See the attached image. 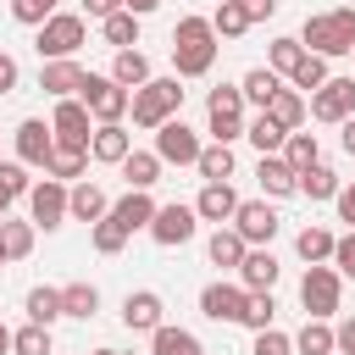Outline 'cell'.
Here are the masks:
<instances>
[{"label": "cell", "instance_id": "12", "mask_svg": "<svg viewBox=\"0 0 355 355\" xmlns=\"http://www.w3.org/2000/svg\"><path fill=\"white\" fill-rule=\"evenodd\" d=\"M344 116H355V72L349 78H327L316 94H311V122H344Z\"/></svg>", "mask_w": 355, "mask_h": 355}, {"label": "cell", "instance_id": "24", "mask_svg": "<svg viewBox=\"0 0 355 355\" xmlns=\"http://www.w3.org/2000/svg\"><path fill=\"white\" fill-rule=\"evenodd\" d=\"M205 255H211V266H222V272H239V261L250 255V244H244V233L227 222V227H216V233L205 239Z\"/></svg>", "mask_w": 355, "mask_h": 355}, {"label": "cell", "instance_id": "47", "mask_svg": "<svg viewBox=\"0 0 355 355\" xmlns=\"http://www.w3.org/2000/svg\"><path fill=\"white\" fill-rule=\"evenodd\" d=\"M55 11H61V0H11V17H17L22 28H44Z\"/></svg>", "mask_w": 355, "mask_h": 355}, {"label": "cell", "instance_id": "49", "mask_svg": "<svg viewBox=\"0 0 355 355\" xmlns=\"http://www.w3.org/2000/svg\"><path fill=\"white\" fill-rule=\"evenodd\" d=\"M250 355H294V338L283 327H261L255 344H250Z\"/></svg>", "mask_w": 355, "mask_h": 355}, {"label": "cell", "instance_id": "14", "mask_svg": "<svg viewBox=\"0 0 355 355\" xmlns=\"http://www.w3.org/2000/svg\"><path fill=\"white\" fill-rule=\"evenodd\" d=\"M244 300H250V288L244 283H205L200 288V316H211V322H239L244 316Z\"/></svg>", "mask_w": 355, "mask_h": 355}, {"label": "cell", "instance_id": "13", "mask_svg": "<svg viewBox=\"0 0 355 355\" xmlns=\"http://www.w3.org/2000/svg\"><path fill=\"white\" fill-rule=\"evenodd\" d=\"M233 227L244 233V244H272V239H277V227H283V216L272 211V200H239Z\"/></svg>", "mask_w": 355, "mask_h": 355}, {"label": "cell", "instance_id": "21", "mask_svg": "<svg viewBox=\"0 0 355 355\" xmlns=\"http://www.w3.org/2000/svg\"><path fill=\"white\" fill-rule=\"evenodd\" d=\"M277 255H272V244H250V255L239 261V283L244 288H277Z\"/></svg>", "mask_w": 355, "mask_h": 355}, {"label": "cell", "instance_id": "11", "mask_svg": "<svg viewBox=\"0 0 355 355\" xmlns=\"http://www.w3.org/2000/svg\"><path fill=\"white\" fill-rule=\"evenodd\" d=\"M200 233V211L194 205H155V222H150V239L161 244V250H183L189 239Z\"/></svg>", "mask_w": 355, "mask_h": 355}, {"label": "cell", "instance_id": "55", "mask_svg": "<svg viewBox=\"0 0 355 355\" xmlns=\"http://www.w3.org/2000/svg\"><path fill=\"white\" fill-rule=\"evenodd\" d=\"M17 78H22V72H17V61L0 50V94H11V89H17Z\"/></svg>", "mask_w": 355, "mask_h": 355}, {"label": "cell", "instance_id": "38", "mask_svg": "<svg viewBox=\"0 0 355 355\" xmlns=\"http://www.w3.org/2000/svg\"><path fill=\"white\" fill-rule=\"evenodd\" d=\"M283 161H288L294 172L316 166V161H322V139H316V133H300V128H294V133L283 139Z\"/></svg>", "mask_w": 355, "mask_h": 355}, {"label": "cell", "instance_id": "52", "mask_svg": "<svg viewBox=\"0 0 355 355\" xmlns=\"http://www.w3.org/2000/svg\"><path fill=\"white\" fill-rule=\"evenodd\" d=\"M239 6H244L250 28H255V22H266V17H277V0H239Z\"/></svg>", "mask_w": 355, "mask_h": 355}, {"label": "cell", "instance_id": "25", "mask_svg": "<svg viewBox=\"0 0 355 355\" xmlns=\"http://www.w3.org/2000/svg\"><path fill=\"white\" fill-rule=\"evenodd\" d=\"M283 83H288V78H283V72H272V67H250V72L239 78L244 105H255V111H266V105H272V94H277Z\"/></svg>", "mask_w": 355, "mask_h": 355}, {"label": "cell", "instance_id": "45", "mask_svg": "<svg viewBox=\"0 0 355 355\" xmlns=\"http://www.w3.org/2000/svg\"><path fill=\"white\" fill-rule=\"evenodd\" d=\"M211 28H216V39H239V33H250V17H244L239 0H222V6L211 11Z\"/></svg>", "mask_w": 355, "mask_h": 355}, {"label": "cell", "instance_id": "31", "mask_svg": "<svg viewBox=\"0 0 355 355\" xmlns=\"http://www.w3.org/2000/svg\"><path fill=\"white\" fill-rule=\"evenodd\" d=\"M338 349V338H333V322H322V316H305V327L294 333V355H333Z\"/></svg>", "mask_w": 355, "mask_h": 355}, {"label": "cell", "instance_id": "28", "mask_svg": "<svg viewBox=\"0 0 355 355\" xmlns=\"http://www.w3.org/2000/svg\"><path fill=\"white\" fill-rule=\"evenodd\" d=\"M150 355H205V344H200L189 327H172V322H161V327L150 333Z\"/></svg>", "mask_w": 355, "mask_h": 355}, {"label": "cell", "instance_id": "7", "mask_svg": "<svg viewBox=\"0 0 355 355\" xmlns=\"http://www.w3.org/2000/svg\"><path fill=\"white\" fill-rule=\"evenodd\" d=\"M78 100L94 111V122H122V116H128V105H133V89H122L111 72H89V78H83V89H78Z\"/></svg>", "mask_w": 355, "mask_h": 355}, {"label": "cell", "instance_id": "8", "mask_svg": "<svg viewBox=\"0 0 355 355\" xmlns=\"http://www.w3.org/2000/svg\"><path fill=\"white\" fill-rule=\"evenodd\" d=\"M67 200H72V183H61V178H39V183L28 189V222L44 227V233H55L61 222H72V216H67Z\"/></svg>", "mask_w": 355, "mask_h": 355}, {"label": "cell", "instance_id": "29", "mask_svg": "<svg viewBox=\"0 0 355 355\" xmlns=\"http://www.w3.org/2000/svg\"><path fill=\"white\" fill-rule=\"evenodd\" d=\"M233 166H239V161H233V144H222V139H211V144L200 150V161H194V172H200L205 183H227Z\"/></svg>", "mask_w": 355, "mask_h": 355}, {"label": "cell", "instance_id": "61", "mask_svg": "<svg viewBox=\"0 0 355 355\" xmlns=\"http://www.w3.org/2000/svg\"><path fill=\"white\" fill-rule=\"evenodd\" d=\"M0 216H6V205H0Z\"/></svg>", "mask_w": 355, "mask_h": 355}, {"label": "cell", "instance_id": "46", "mask_svg": "<svg viewBox=\"0 0 355 355\" xmlns=\"http://www.w3.org/2000/svg\"><path fill=\"white\" fill-rule=\"evenodd\" d=\"M300 55H305V44H300V33H294V39H272V50H266V67L288 78V72L300 67Z\"/></svg>", "mask_w": 355, "mask_h": 355}, {"label": "cell", "instance_id": "15", "mask_svg": "<svg viewBox=\"0 0 355 355\" xmlns=\"http://www.w3.org/2000/svg\"><path fill=\"white\" fill-rule=\"evenodd\" d=\"M17 161L22 166H39L44 172V161H50V150H55V128L50 122H39V116H28V122H17Z\"/></svg>", "mask_w": 355, "mask_h": 355}, {"label": "cell", "instance_id": "59", "mask_svg": "<svg viewBox=\"0 0 355 355\" xmlns=\"http://www.w3.org/2000/svg\"><path fill=\"white\" fill-rule=\"evenodd\" d=\"M0 266H11V255H6V239H0Z\"/></svg>", "mask_w": 355, "mask_h": 355}, {"label": "cell", "instance_id": "33", "mask_svg": "<svg viewBox=\"0 0 355 355\" xmlns=\"http://www.w3.org/2000/svg\"><path fill=\"white\" fill-rule=\"evenodd\" d=\"M333 244H338V233H327V227H300L294 233V250H300V261L305 266H316V261H333Z\"/></svg>", "mask_w": 355, "mask_h": 355}, {"label": "cell", "instance_id": "2", "mask_svg": "<svg viewBox=\"0 0 355 355\" xmlns=\"http://www.w3.org/2000/svg\"><path fill=\"white\" fill-rule=\"evenodd\" d=\"M300 44L316 55H349L355 50V6H333V11H311L300 28Z\"/></svg>", "mask_w": 355, "mask_h": 355}, {"label": "cell", "instance_id": "30", "mask_svg": "<svg viewBox=\"0 0 355 355\" xmlns=\"http://www.w3.org/2000/svg\"><path fill=\"white\" fill-rule=\"evenodd\" d=\"M161 155L155 150H128V161H122V178H128V189H155L161 183Z\"/></svg>", "mask_w": 355, "mask_h": 355}, {"label": "cell", "instance_id": "26", "mask_svg": "<svg viewBox=\"0 0 355 355\" xmlns=\"http://www.w3.org/2000/svg\"><path fill=\"white\" fill-rule=\"evenodd\" d=\"M111 78H116L122 89H144L155 72H150V55L133 44V50H116V55H111Z\"/></svg>", "mask_w": 355, "mask_h": 355}, {"label": "cell", "instance_id": "50", "mask_svg": "<svg viewBox=\"0 0 355 355\" xmlns=\"http://www.w3.org/2000/svg\"><path fill=\"white\" fill-rule=\"evenodd\" d=\"M333 266H338V277H355V227L338 233V244H333Z\"/></svg>", "mask_w": 355, "mask_h": 355}, {"label": "cell", "instance_id": "27", "mask_svg": "<svg viewBox=\"0 0 355 355\" xmlns=\"http://www.w3.org/2000/svg\"><path fill=\"white\" fill-rule=\"evenodd\" d=\"M244 139H250L261 155H283V139H288V128H283L272 111H255V116H250V128H244Z\"/></svg>", "mask_w": 355, "mask_h": 355}, {"label": "cell", "instance_id": "10", "mask_svg": "<svg viewBox=\"0 0 355 355\" xmlns=\"http://www.w3.org/2000/svg\"><path fill=\"white\" fill-rule=\"evenodd\" d=\"M200 150H205V144H200V133H194L183 116H166V122L155 128V155H161L166 166H194Z\"/></svg>", "mask_w": 355, "mask_h": 355}, {"label": "cell", "instance_id": "53", "mask_svg": "<svg viewBox=\"0 0 355 355\" xmlns=\"http://www.w3.org/2000/svg\"><path fill=\"white\" fill-rule=\"evenodd\" d=\"M333 338H338V355H355V316H344L333 327Z\"/></svg>", "mask_w": 355, "mask_h": 355}, {"label": "cell", "instance_id": "40", "mask_svg": "<svg viewBox=\"0 0 355 355\" xmlns=\"http://www.w3.org/2000/svg\"><path fill=\"white\" fill-rule=\"evenodd\" d=\"M61 311L78 316V322H89V316L100 311V288H94V283H67V288H61Z\"/></svg>", "mask_w": 355, "mask_h": 355}, {"label": "cell", "instance_id": "1", "mask_svg": "<svg viewBox=\"0 0 355 355\" xmlns=\"http://www.w3.org/2000/svg\"><path fill=\"white\" fill-rule=\"evenodd\" d=\"M216 28H211V17H178V28H172V72L178 78H205L211 67H216Z\"/></svg>", "mask_w": 355, "mask_h": 355}, {"label": "cell", "instance_id": "58", "mask_svg": "<svg viewBox=\"0 0 355 355\" xmlns=\"http://www.w3.org/2000/svg\"><path fill=\"white\" fill-rule=\"evenodd\" d=\"M0 355H11V327L0 322Z\"/></svg>", "mask_w": 355, "mask_h": 355}, {"label": "cell", "instance_id": "36", "mask_svg": "<svg viewBox=\"0 0 355 355\" xmlns=\"http://www.w3.org/2000/svg\"><path fill=\"white\" fill-rule=\"evenodd\" d=\"M338 189H344V178H338L327 161H316V166L300 172V194H305V200H333Z\"/></svg>", "mask_w": 355, "mask_h": 355}, {"label": "cell", "instance_id": "42", "mask_svg": "<svg viewBox=\"0 0 355 355\" xmlns=\"http://www.w3.org/2000/svg\"><path fill=\"white\" fill-rule=\"evenodd\" d=\"M0 239H6V255H11V261H28L39 227H33V222H11V216H0Z\"/></svg>", "mask_w": 355, "mask_h": 355}, {"label": "cell", "instance_id": "56", "mask_svg": "<svg viewBox=\"0 0 355 355\" xmlns=\"http://www.w3.org/2000/svg\"><path fill=\"white\" fill-rule=\"evenodd\" d=\"M338 144L355 155V116H344V122H338Z\"/></svg>", "mask_w": 355, "mask_h": 355}, {"label": "cell", "instance_id": "62", "mask_svg": "<svg viewBox=\"0 0 355 355\" xmlns=\"http://www.w3.org/2000/svg\"><path fill=\"white\" fill-rule=\"evenodd\" d=\"M349 55H355V50H349Z\"/></svg>", "mask_w": 355, "mask_h": 355}, {"label": "cell", "instance_id": "35", "mask_svg": "<svg viewBox=\"0 0 355 355\" xmlns=\"http://www.w3.org/2000/svg\"><path fill=\"white\" fill-rule=\"evenodd\" d=\"M327 78H333V72H327V55H316V50H305V55H300V67L288 72V83H294L305 100H311V94H316Z\"/></svg>", "mask_w": 355, "mask_h": 355}, {"label": "cell", "instance_id": "16", "mask_svg": "<svg viewBox=\"0 0 355 355\" xmlns=\"http://www.w3.org/2000/svg\"><path fill=\"white\" fill-rule=\"evenodd\" d=\"M161 322H166V305H161L155 288H133V294L122 300V327H128V333H155Z\"/></svg>", "mask_w": 355, "mask_h": 355}, {"label": "cell", "instance_id": "48", "mask_svg": "<svg viewBox=\"0 0 355 355\" xmlns=\"http://www.w3.org/2000/svg\"><path fill=\"white\" fill-rule=\"evenodd\" d=\"M89 244H94L100 255H122V244H128V233H122V227H116L111 216H100V222L89 227Z\"/></svg>", "mask_w": 355, "mask_h": 355}, {"label": "cell", "instance_id": "9", "mask_svg": "<svg viewBox=\"0 0 355 355\" xmlns=\"http://www.w3.org/2000/svg\"><path fill=\"white\" fill-rule=\"evenodd\" d=\"M50 128H55V150H89V139H94V111H89L78 94H72V100H55Z\"/></svg>", "mask_w": 355, "mask_h": 355}, {"label": "cell", "instance_id": "3", "mask_svg": "<svg viewBox=\"0 0 355 355\" xmlns=\"http://www.w3.org/2000/svg\"><path fill=\"white\" fill-rule=\"evenodd\" d=\"M183 111V78L172 72V78H150L144 89H133V105H128V116H133V128H144V133H155L166 116H178Z\"/></svg>", "mask_w": 355, "mask_h": 355}, {"label": "cell", "instance_id": "4", "mask_svg": "<svg viewBox=\"0 0 355 355\" xmlns=\"http://www.w3.org/2000/svg\"><path fill=\"white\" fill-rule=\"evenodd\" d=\"M300 305H305V316H322V322L338 316V305H344V277H338L333 261L305 266V277H300Z\"/></svg>", "mask_w": 355, "mask_h": 355}, {"label": "cell", "instance_id": "37", "mask_svg": "<svg viewBox=\"0 0 355 355\" xmlns=\"http://www.w3.org/2000/svg\"><path fill=\"white\" fill-rule=\"evenodd\" d=\"M28 322H44V327H55L67 311H61V288H50V283H39V288H28Z\"/></svg>", "mask_w": 355, "mask_h": 355}, {"label": "cell", "instance_id": "23", "mask_svg": "<svg viewBox=\"0 0 355 355\" xmlns=\"http://www.w3.org/2000/svg\"><path fill=\"white\" fill-rule=\"evenodd\" d=\"M67 216H72V222H89V227H94L100 216H111V200H105V189H100V183H89V178H83V183H72Z\"/></svg>", "mask_w": 355, "mask_h": 355}, {"label": "cell", "instance_id": "32", "mask_svg": "<svg viewBox=\"0 0 355 355\" xmlns=\"http://www.w3.org/2000/svg\"><path fill=\"white\" fill-rule=\"evenodd\" d=\"M266 111H272V116H277V122H283V128L294 133V128H300V122L311 116V100H305V94L294 89V83H283V89L272 94V105H266Z\"/></svg>", "mask_w": 355, "mask_h": 355}, {"label": "cell", "instance_id": "6", "mask_svg": "<svg viewBox=\"0 0 355 355\" xmlns=\"http://www.w3.org/2000/svg\"><path fill=\"white\" fill-rule=\"evenodd\" d=\"M244 89L239 83H216L211 94H205V133L211 139H222V144H233V139H244Z\"/></svg>", "mask_w": 355, "mask_h": 355}, {"label": "cell", "instance_id": "34", "mask_svg": "<svg viewBox=\"0 0 355 355\" xmlns=\"http://www.w3.org/2000/svg\"><path fill=\"white\" fill-rule=\"evenodd\" d=\"M139 22H144V17H133V11L122 6V11H111V17L100 22V33H105L111 50H133V44H139Z\"/></svg>", "mask_w": 355, "mask_h": 355}, {"label": "cell", "instance_id": "60", "mask_svg": "<svg viewBox=\"0 0 355 355\" xmlns=\"http://www.w3.org/2000/svg\"><path fill=\"white\" fill-rule=\"evenodd\" d=\"M89 355H116V349H89Z\"/></svg>", "mask_w": 355, "mask_h": 355}, {"label": "cell", "instance_id": "5", "mask_svg": "<svg viewBox=\"0 0 355 355\" xmlns=\"http://www.w3.org/2000/svg\"><path fill=\"white\" fill-rule=\"evenodd\" d=\"M83 44H89V17H83V11H55V17L39 28V39H33L39 61H61V55H78Z\"/></svg>", "mask_w": 355, "mask_h": 355}, {"label": "cell", "instance_id": "51", "mask_svg": "<svg viewBox=\"0 0 355 355\" xmlns=\"http://www.w3.org/2000/svg\"><path fill=\"white\" fill-rule=\"evenodd\" d=\"M333 205H338V222H344V227H355V183H344V189L333 194Z\"/></svg>", "mask_w": 355, "mask_h": 355}, {"label": "cell", "instance_id": "19", "mask_svg": "<svg viewBox=\"0 0 355 355\" xmlns=\"http://www.w3.org/2000/svg\"><path fill=\"white\" fill-rule=\"evenodd\" d=\"M111 222H116L128 239H133L139 227L150 233V222H155V200H150V189H128L122 200H111Z\"/></svg>", "mask_w": 355, "mask_h": 355}, {"label": "cell", "instance_id": "17", "mask_svg": "<svg viewBox=\"0 0 355 355\" xmlns=\"http://www.w3.org/2000/svg\"><path fill=\"white\" fill-rule=\"evenodd\" d=\"M83 67H78V55H61V61H44L39 67V89L50 94V100H72L78 89H83Z\"/></svg>", "mask_w": 355, "mask_h": 355}, {"label": "cell", "instance_id": "43", "mask_svg": "<svg viewBox=\"0 0 355 355\" xmlns=\"http://www.w3.org/2000/svg\"><path fill=\"white\" fill-rule=\"evenodd\" d=\"M28 189H33L28 166H22V161H0V205L11 211L17 200H28Z\"/></svg>", "mask_w": 355, "mask_h": 355}, {"label": "cell", "instance_id": "20", "mask_svg": "<svg viewBox=\"0 0 355 355\" xmlns=\"http://www.w3.org/2000/svg\"><path fill=\"white\" fill-rule=\"evenodd\" d=\"M255 183H261L266 200H288V194H300V172H294L283 155H261V161H255Z\"/></svg>", "mask_w": 355, "mask_h": 355}, {"label": "cell", "instance_id": "44", "mask_svg": "<svg viewBox=\"0 0 355 355\" xmlns=\"http://www.w3.org/2000/svg\"><path fill=\"white\" fill-rule=\"evenodd\" d=\"M50 349H55V338H50L44 322H28V327L11 333V355H50Z\"/></svg>", "mask_w": 355, "mask_h": 355}, {"label": "cell", "instance_id": "18", "mask_svg": "<svg viewBox=\"0 0 355 355\" xmlns=\"http://www.w3.org/2000/svg\"><path fill=\"white\" fill-rule=\"evenodd\" d=\"M128 150H133V133H128L122 122H94L89 161H100V166H122V161H128Z\"/></svg>", "mask_w": 355, "mask_h": 355}, {"label": "cell", "instance_id": "57", "mask_svg": "<svg viewBox=\"0 0 355 355\" xmlns=\"http://www.w3.org/2000/svg\"><path fill=\"white\" fill-rule=\"evenodd\" d=\"M122 6H128V11H133V17H150V11H155V6H161V0H122Z\"/></svg>", "mask_w": 355, "mask_h": 355}, {"label": "cell", "instance_id": "22", "mask_svg": "<svg viewBox=\"0 0 355 355\" xmlns=\"http://www.w3.org/2000/svg\"><path fill=\"white\" fill-rule=\"evenodd\" d=\"M194 211H200V222H216V227H227V222H233V211H239V194H233V183H205V189H200V200H194Z\"/></svg>", "mask_w": 355, "mask_h": 355}, {"label": "cell", "instance_id": "39", "mask_svg": "<svg viewBox=\"0 0 355 355\" xmlns=\"http://www.w3.org/2000/svg\"><path fill=\"white\" fill-rule=\"evenodd\" d=\"M89 172V150H50L44 161V178H61V183H83Z\"/></svg>", "mask_w": 355, "mask_h": 355}, {"label": "cell", "instance_id": "41", "mask_svg": "<svg viewBox=\"0 0 355 355\" xmlns=\"http://www.w3.org/2000/svg\"><path fill=\"white\" fill-rule=\"evenodd\" d=\"M250 333H261V327H272L277 322V300H272V288H250V300H244V316H239Z\"/></svg>", "mask_w": 355, "mask_h": 355}, {"label": "cell", "instance_id": "54", "mask_svg": "<svg viewBox=\"0 0 355 355\" xmlns=\"http://www.w3.org/2000/svg\"><path fill=\"white\" fill-rule=\"evenodd\" d=\"M111 11H122V0H83V17H94V22H105Z\"/></svg>", "mask_w": 355, "mask_h": 355}]
</instances>
